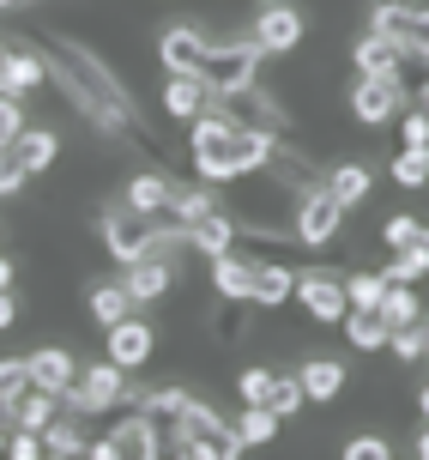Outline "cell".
<instances>
[{"label":"cell","mask_w":429,"mask_h":460,"mask_svg":"<svg viewBox=\"0 0 429 460\" xmlns=\"http://www.w3.org/2000/svg\"><path fill=\"white\" fill-rule=\"evenodd\" d=\"M97 236H103V249L127 267V261H139V254H152L158 249V236H163V225L152 218V212H139V207H127V200H109V207L97 212Z\"/></svg>","instance_id":"obj_5"},{"label":"cell","mask_w":429,"mask_h":460,"mask_svg":"<svg viewBox=\"0 0 429 460\" xmlns=\"http://www.w3.org/2000/svg\"><path fill=\"white\" fill-rule=\"evenodd\" d=\"M24 182H31V176H24L19 152L6 146V152H0V200H13V194H24Z\"/></svg>","instance_id":"obj_41"},{"label":"cell","mask_w":429,"mask_h":460,"mask_svg":"<svg viewBox=\"0 0 429 460\" xmlns=\"http://www.w3.org/2000/svg\"><path fill=\"white\" fill-rule=\"evenodd\" d=\"M272 376H278V369H267V364H242V369H236V394H242V406H267Z\"/></svg>","instance_id":"obj_35"},{"label":"cell","mask_w":429,"mask_h":460,"mask_svg":"<svg viewBox=\"0 0 429 460\" xmlns=\"http://www.w3.org/2000/svg\"><path fill=\"white\" fill-rule=\"evenodd\" d=\"M24 134V97H6L0 92V152Z\"/></svg>","instance_id":"obj_40"},{"label":"cell","mask_w":429,"mask_h":460,"mask_svg":"<svg viewBox=\"0 0 429 460\" xmlns=\"http://www.w3.org/2000/svg\"><path fill=\"white\" fill-rule=\"evenodd\" d=\"M260 43H254L249 31H236V37H224V43H206V61H200V79L212 85V97L224 92H242V85H254L260 79Z\"/></svg>","instance_id":"obj_4"},{"label":"cell","mask_w":429,"mask_h":460,"mask_svg":"<svg viewBox=\"0 0 429 460\" xmlns=\"http://www.w3.org/2000/svg\"><path fill=\"white\" fill-rule=\"evenodd\" d=\"M339 327H345V340L357 345V351H381L387 333H393V327H387V315H381V303H351Z\"/></svg>","instance_id":"obj_25"},{"label":"cell","mask_w":429,"mask_h":460,"mask_svg":"<svg viewBox=\"0 0 429 460\" xmlns=\"http://www.w3.org/2000/svg\"><path fill=\"white\" fill-rule=\"evenodd\" d=\"M339 230H345L339 194H333L327 182H309L302 194H296V207H291V236L302 243V249H333Z\"/></svg>","instance_id":"obj_6"},{"label":"cell","mask_w":429,"mask_h":460,"mask_svg":"<svg viewBox=\"0 0 429 460\" xmlns=\"http://www.w3.org/2000/svg\"><path fill=\"white\" fill-rule=\"evenodd\" d=\"M387 351H393L399 364H417V358H424V322L393 327V333H387Z\"/></svg>","instance_id":"obj_36"},{"label":"cell","mask_w":429,"mask_h":460,"mask_svg":"<svg viewBox=\"0 0 429 460\" xmlns=\"http://www.w3.org/2000/svg\"><path fill=\"white\" fill-rule=\"evenodd\" d=\"M13 279H19V267H13V261L0 254V291H13Z\"/></svg>","instance_id":"obj_48"},{"label":"cell","mask_w":429,"mask_h":460,"mask_svg":"<svg viewBox=\"0 0 429 460\" xmlns=\"http://www.w3.org/2000/svg\"><path fill=\"white\" fill-rule=\"evenodd\" d=\"M291 297H296V267H278V261H254L249 303H260V309H285Z\"/></svg>","instance_id":"obj_23"},{"label":"cell","mask_w":429,"mask_h":460,"mask_svg":"<svg viewBox=\"0 0 429 460\" xmlns=\"http://www.w3.org/2000/svg\"><path fill=\"white\" fill-rule=\"evenodd\" d=\"M327 188H333V194H339V207L351 212V207H363V200H369L375 170H369V164H339V170H327Z\"/></svg>","instance_id":"obj_30"},{"label":"cell","mask_w":429,"mask_h":460,"mask_svg":"<svg viewBox=\"0 0 429 460\" xmlns=\"http://www.w3.org/2000/svg\"><path fill=\"white\" fill-rule=\"evenodd\" d=\"M127 369L115 364V358H103V364H79V376L67 382V400L79 418H97V412H115V406H127Z\"/></svg>","instance_id":"obj_7"},{"label":"cell","mask_w":429,"mask_h":460,"mask_svg":"<svg viewBox=\"0 0 429 460\" xmlns=\"http://www.w3.org/2000/svg\"><path fill=\"white\" fill-rule=\"evenodd\" d=\"M152 455H163V424H152L139 406H127V418H115L109 437L85 442V460H152Z\"/></svg>","instance_id":"obj_9"},{"label":"cell","mask_w":429,"mask_h":460,"mask_svg":"<svg viewBox=\"0 0 429 460\" xmlns=\"http://www.w3.org/2000/svg\"><path fill=\"white\" fill-rule=\"evenodd\" d=\"M6 430H13V424H6V412H0V455H6Z\"/></svg>","instance_id":"obj_52"},{"label":"cell","mask_w":429,"mask_h":460,"mask_svg":"<svg viewBox=\"0 0 429 460\" xmlns=\"http://www.w3.org/2000/svg\"><path fill=\"white\" fill-rule=\"evenodd\" d=\"M6 455H13V460H37V455H43V430H24V424H13Z\"/></svg>","instance_id":"obj_43"},{"label":"cell","mask_w":429,"mask_h":460,"mask_svg":"<svg viewBox=\"0 0 429 460\" xmlns=\"http://www.w3.org/2000/svg\"><path fill=\"white\" fill-rule=\"evenodd\" d=\"M13 322H19V297H13V291H0V333H6Z\"/></svg>","instance_id":"obj_46"},{"label":"cell","mask_w":429,"mask_h":460,"mask_svg":"<svg viewBox=\"0 0 429 460\" xmlns=\"http://www.w3.org/2000/svg\"><path fill=\"white\" fill-rule=\"evenodd\" d=\"M170 176H158V170H139V176H127V188H121V200L139 212H152V218H163L170 212Z\"/></svg>","instance_id":"obj_29"},{"label":"cell","mask_w":429,"mask_h":460,"mask_svg":"<svg viewBox=\"0 0 429 460\" xmlns=\"http://www.w3.org/2000/svg\"><path fill=\"white\" fill-rule=\"evenodd\" d=\"M417 218H411V212H393V218H387L381 225V249H411V243H417Z\"/></svg>","instance_id":"obj_37"},{"label":"cell","mask_w":429,"mask_h":460,"mask_svg":"<svg viewBox=\"0 0 429 460\" xmlns=\"http://www.w3.org/2000/svg\"><path fill=\"white\" fill-rule=\"evenodd\" d=\"M417 455H424V460H429V424H424V437H417Z\"/></svg>","instance_id":"obj_51"},{"label":"cell","mask_w":429,"mask_h":460,"mask_svg":"<svg viewBox=\"0 0 429 460\" xmlns=\"http://www.w3.org/2000/svg\"><path fill=\"white\" fill-rule=\"evenodd\" d=\"M48 85V55L31 43H13L6 55H0V92L6 97H31Z\"/></svg>","instance_id":"obj_16"},{"label":"cell","mask_w":429,"mask_h":460,"mask_svg":"<svg viewBox=\"0 0 429 460\" xmlns=\"http://www.w3.org/2000/svg\"><path fill=\"white\" fill-rule=\"evenodd\" d=\"M339 455L345 460H393V442H387V437H351Z\"/></svg>","instance_id":"obj_42"},{"label":"cell","mask_w":429,"mask_h":460,"mask_svg":"<svg viewBox=\"0 0 429 460\" xmlns=\"http://www.w3.org/2000/svg\"><path fill=\"white\" fill-rule=\"evenodd\" d=\"M417 110L429 115V79H424V85H417Z\"/></svg>","instance_id":"obj_50"},{"label":"cell","mask_w":429,"mask_h":460,"mask_svg":"<svg viewBox=\"0 0 429 460\" xmlns=\"http://www.w3.org/2000/svg\"><path fill=\"white\" fill-rule=\"evenodd\" d=\"M85 309H91V322H97V327H115L121 315H134V291H127L121 279H97L91 297H85Z\"/></svg>","instance_id":"obj_28"},{"label":"cell","mask_w":429,"mask_h":460,"mask_svg":"<svg viewBox=\"0 0 429 460\" xmlns=\"http://www.w3.org/2000/svg\"><path fill=\"white\" fill-rule=\"evenodd\" d=\"M24 369H31V382L67 394V382L79 376V358H73L67 345H37V351H24Z\"/></svg>","instance_id":"obj_21"},{"label":"cell","mask_w":429,"mask_h":460,"mask_svg":"<svg viewBox=\"0 0 429 460\" xmlns=\"http://www.w3.org/2000/svg\"><path fill=\"white\" fill-rule=\"evenodd\" d=\"M0 412H6V424H24V430H43L48 418L61 412V394L24 376L19 388H6V394H0Z\"/></svg>","instance_id":"obj_15"},{"label":"cell","mask_w":429,"mask_h":460,"mask_svg":"<svg viewBox=\"0 0 429 460\" xmlns=\"http://www.w3.org/2000/svg\"><path fill=\"white\" fill-rule=\"evenodd\" d=\"M249 285H254V261L242 249L212 254V291H218V303H249Z\"/></svg>","instance_id":"obj_20"},{"label":"cell","mask_w":429,"mask_h":460,"mask_svg":"<svg viewBox=\"0 0 429 460\" xmlns=\"http://www.w3.org/2000/svg\"><path fill=\"white\" fill-rule=\"evenodd\" d=\"M387 279H393V285H417V279H424L417 249H387Z\"/></svg>","instance_id":"obj_38"},{"label":"cell","mask_w":429,"mask_h":460,"mask_svg":"<svg viewBox=\"0 0 429 460\" xmlns=\"http://www.w3.org/2000/svg\"><path fill=\"white\" fill-rule=\"evenodd\" d=\"M121 285L134 291V309H139V303H163V297H170V285H176V249H163V243H158L152 254L127 261Z\"/></svg>","instance_id":"obj_14"},{"label":"cell","mask_w":429,"mask_h":460,"mask_svg":"<svg viewBox=\"0 0 429 460\" xmlns=\"http://www.w3.org/2000/svg\"><path fill=\"white\" fill-rule=\"evenodd\" d=\"M417 412H424V424H429V382L417 388Z\"/></svg>","instance_id":"obj_49"},{"label":"cell","mask_w":429,"mask_h":460,"mask_svg":"<svg viewBox=\"0 0 429 460\" xmlns=\"http://www.w3.org/2000/svg\"><path fill=\"white\" fill-rule=\"evenodd\" d=\"M267 406L278 418H296L302 406H309V394H302V382L296 376H272V388H267Z\"/></svg>","instance_id":"obj_34"},{"label":"cell","mask_w":429,"mask_h":460,"mask_svg":"<svg viewBox=\"0 0 429 460\" xmlns=\"http://www.w3.org/2000/svg\"><path fill=\"white\" fill-rule=\"evenodd\" d=\"M254 6H272V0H254Z\"/></svg>","instance_id":"obj_54"},{"label":"cell","mask_w":429,"mask_h":460,"mask_svg":"<svg viewBox=\"0 0 429 460\" xmlns=\"http://www.w3.org/2000/svg\"><path fill=\"white\" fill-rule=\"evenodd\" d=\"M285 152L278 134H260V128H236L224 110L206 103L194 121H188V164L200 182H242L254 170H272Z\"/></svg>","instance_id":"obj_1"},{"label":"cell","mask_w":429,"mask_h":460,"mask_svg":"<svg viewBox=\"0 0 429 460\" xmlns=\"http://www.w3.org/2000/svg\"><path fill=\"white\" fill-rule=\"evenodd\" d=\"M381 315H387V327L424 322V309H417V291H411V285H393V279H387V291H381Z\"/></svg>","instance_id":"obj_33"},{"label":"cell","mask_w":429,"mask_h":460,"mask_svg":"<svg viewBox=\"0 0 429 460\" xmlns=\"http://www.w3.org/2000/svg\"><path fill=\"white\" fill-rule=\"evenodd\" d=\"M163 448L181 460H236L242 455V442H236V424L224 412H212L206 400H188V412L170 424V437Z\"/></svg>","instance_id":"obj_3"},{"label":"cell","mask_w":429,"mask_h":460,"mask_svg":"<svg viewBox=\"0 0 429 460\" xmlns=\"http://www.w3.org/2000/svg\"><path fill=\"white\" fill-rule=\"evenodd\" d=\"M369 31H381L387 43H399L406 61L429 67V6H417V0H375L369 6Z\"/></svg>","instance_id":"obj_8"},{"label":"cell","mask_w":429,"mask_h":460,"mask_svg":"<svg viewBox=\"0 0 429 460\" xmlns=\"http://www.w3.org/2000/svg\"><path fill=\"white\" fill-rule=\"evenodd\" d=\"M424 358H429V322H424Z\"/></svg>","instance_id":"obj_53"},{"label":"cell","mask_w":429,"mask_h":460,"mask_svg":"<svg viewBox=\"0 0 429 460\" xmlns=\"http://www.w3.org/2000/svg\"><path fill=\"white\" fill-rule=\"evenodd\" d=\"M249 37L260 43V55H296V49H302V37H309V19L296 13L291 0H272V6H260V13H254Z\"/></svg>","instance_id":"obj_12"},{"label":"cell","mask_w":429,"mask_h":460,"mask_svg":"<svg viewBox=\"0 0 429 460\" xmlns=\"http://www.w3.org/2000/svg\"><path fill=\"white\" fill-rule=\"evenodd\" d=\"M181 236H188V249H194V254H206V261H212V254L236 249V236H242V230H236V218H230L224 207H212V212H200L194 225L181 230Z\"/></svg>","instance_id":"obj_19"},{"label":"cell","mask_w":429,"mask_h":460,"mask_svg":"<svg viewBox=\"0 0 429 460\" xmlns=\"http://www.w3.org/2000/svg\"><path fill=\"white\" fill-rule=\"evenodd\" d=\"M48 67L61 73V97H67L73 110L85 115L97 134H109V139H115V134H127V128H134V97L121 92V79H115V73L103 67L91 49L61 43Z\"/></svg>","instance_id":"obj_2"},{"label":"cell","mask_w":429,"mask_h":460,"mask_svg":"<svg viewBox=\"0 0 429 460\" xmlns=\"http://www.w3.org/2000/svg\"><path fill=\"white\" fill-rule=\"evenodd\" d=\"M351 67L357 73H399L406 55H399V43H387L381 31H363L357 43H351Z\"/></svg>","instance_id":"obj_27"},{"label":"cell","mask_w":429,"mask_h":460,"mask_svg":"<svg viewBox=\"0 0 429 460\" xmlns=\"http://www.w3.org/2000/svg\"><path fill=\"white\" fill-rule=\"evenodd\" d=\"M24 376H31V369H24V358H0V394H6V388H19Z\"/></svg>","instance_id":"obj_45"},{"label":"cell","mask_w":429,"mask_h":460,"mask_svg":"<svg viewBox=\"0 0 429 460\" xmlns=\"http://www.w3.org/2000/svg\"><path fill=\"white\" fill-rule=\"evenodd\" d=\"M399 139H406V146H429V115H424V110H406V121H399Z\"/></svg>","instance_id":"obj_44"},{"label":"cell","mask_w":429,"mask_h":460,"mask_svg":"<svg viewBox=\"0 0 429 460\" xmlns=\"http://www.w3.org/2000/svg\"><path fill=\"white\" fill-rule=\"evenodd\" d=\"M206 37L200 24H170L158 37V61H163V73H200V61H206Z\"/></svg>","instance_id":"obj_18"},{"label":"cell","mask_w":429,"mask_h":460,"mask_svg":"<svg viewBox=\"0 0 429 460\" xmlns=\"http://www.w3.org/2000/svg\"><path fill=\"white\" fill-rule=\"evenodd\" d=\"M278 424H285V418L272 412V406H242V418H236V442H242V448H267V442L278 437Z\"/></svg>","instance_id":"obj_31"},{"label":"cell","mask_w":429,"mask_h":460,"mask_svg":"<svg viewBox=\"0 0 429 460\" xmlns=\"http://www.w3.org/2000/svg\"><path fill=\"white\" fill-rule=\"evenodd\" d=\"M411 92L399 73H357V85H351V121L363 128H387L393 115H406Z\"/></svg>","instance_id":"obj_10"},{"label":"cell","mask_w":429,"mask_h":460,"mask_svg":"<svg viewBox=\"0 0 429 460\" xmlns=\"http://www.w3.org/2000/svg\"><path fill=\"white\" fill-rule=\"evenodd\" d=\"M296 303H302L309 322H320V327L345 322V309H351L345 273H333V267H296Z\"/></svg>","instance_id":"obj_11"},{"label":"cell","mask_w":429,"mask_h":460,"mask_svg":"<svg viewBox=\"0 0 429 460\" xmlns=\"http://www.w3.org/2000/svg\"><path fill=\"white\" fill-rule=\"evenodd\" d=\"M13 152H19L24 176H43L48 164L61 158V134H55V128H31V121H24V134L13 139Z\"/></svg>","instance_id":"obj_26"},{"label":"cell","mask_w":429,"mask_h":460,"mask_svg":"<svg viewBox=\"0 0 429 460\" xmlns=\"http://www.w3.org/2000/svg\"><path fill=\"white\" fill-rule=\"evenodd\" d=\"M296 382H302V394H309L315 406H327V400H339V394H345L351 369H345L339 358H309V364L296 369Z\"/></svg>","instance_id":"obj_24"},{"label":"cell","mask_w":429,"mask_h":460,"mask_svg":"<svg viewBox=\"0 0 429 460\" xmlns=\"http://www.w3.org/2000/svg\"><path fill=\"white\" fill-rule=\"evenodd\" d=\"M103 358H115L127 376L145 369L152 358H158V327L145 322V315H121L115 327H103Z\"/></svg>","instance_id":"obj_13"},{"label":"cell","mask_w":429,"mask_h":460,"mask_svg":"<svg viewBox=\"0 0 429 460\" xmlns=\"http://www.w3.org/2000/svg\"><path fill=\"white\" fill-rule=\"evenodd\" d=\"M0 55H6V49H0Z\"/></svg>","instance_id":"obj_55"},{"label":"cell","mask_w":429,"mask_h":460,"mask_svg":"<svg viewBox=\"0 0 429 460\" xmlns=\"http://www.w3.org/2000/svg\"><path fill=\"white\" fill-rule=\"evenodd\" d=\"M387 176L399 188H429V146H406L399 158L387 164Z\"/></svg>","instance_id":"obj_32"},{"label":"cell","mask_w":429,"mask_h":460,"mask_svg":"<svg viewBox=\"0 0 429 460\" xmlns=\"http://www.w3.org/2000/svg\"><path fill=\"white\" fill-rule=\"evenodd\" d=\"M411 249H417V261H424V279H429V225L417 230V243H411Z\"/></svg>","instance_id":"obj_47"},{"label":"cell","mask_w":429,"mask_h":460,"mask_svg":"<svg viewBox=\"0 0 429 460\" xmlns=\"http://www.w3.org/2000/svg\"><path fill=\"white\" fill-rule=\"evenodd\" d=\"M212 110H224L236 128H260V134H278V121H285V110H278V103H272L260 85H242V92L212 97Z\"/></svg>","instance_id":"obj_17"},{"label":"cell","mask_w":429,"mask_h":460,"mask_svg":"<svg viewBox=\"0 0 429 460\" xmlns=\"http://www.w3.org/2000/svg\"><path fill=\"white\" fill-rule=\"evenodd\" d=\"M206 103H212V85L200 73H170V85H163V115L170 121H194Z\"/></svg>","instance_id":"obj_22"},{"label":"cell","mask_w":429,"mask_h":460,"mask_svg":"<svg viewBox=\"0 0 429 460\" xmlns=\"http://www.w3.org/2000/svg\"><path fill=\"white\" fill-rule=\"evenodd\" d=\"M387 273H345V297L351 303H381Z\"/></svg>","instance_id":"obj_39"}]
</instances>
